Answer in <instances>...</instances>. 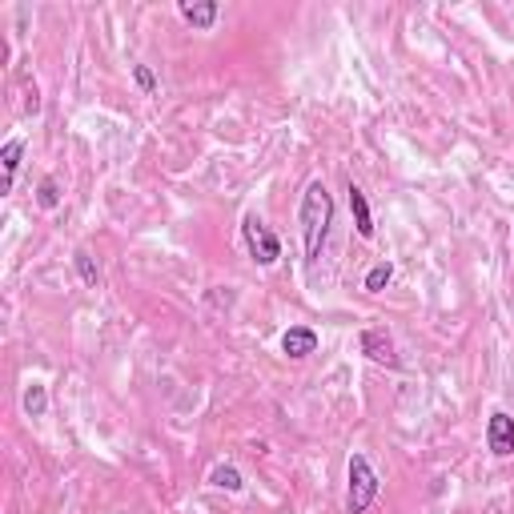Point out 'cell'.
<instances>
[{
    "label": "cell",
    "instance_id": "obj_7",
    "mask_svg": "<svg viewBox=\"0 0 514 514\" xmlns=\"http://www.w3.org/2000/svg\"><path fill=\"white\" fill-rule=\"evenodd\" d=\"M318 330H310V326H290L286 334H282V354L290 358V362H302V358H310V354H318Z\"/></svg>",
    "mask_w": 514,
    "mask_h": 514
},
{
    "label": "cell",
    "instance_id": "obj_14",
    "mask_svg": "<svg viewBox=\"0 0 514 514\" xmlns=\"http://www.w3.org/2000/svg\"><path fill=\"white\" fill-rule=\"evenodd\" d=\"M37 205H41V209H57V205H61V185H57V177H41V185H37Z\"/></svg>",
    "mask_w": 514,
    "mask_h": 514
},
{
    "label": "cell",
    "instance_id": "obj_3",
    "mask_svg": "<svg viewBox=\"0 0 514 514\" xmlns=\"http://www.w3.org/2000/svg\"><path fill=\"white\" fill-rule=\"evenodd\" d=\"M241 241H245V249H249V262L253 266H262V270H270L278 257H282V237L257 217V213H245L241 217Z\"/></svg>",
    "mask_w": 514,
    "mask_h": 514
},
{
    "label": "cell",
    "instance_id": "obj_11",
    "mask_svg": "<svg viewBox=\"0 0 514 514\" xmlns=\"http://www.w3.org/2000/svg\"><path fill=\"white\" fill-rule=\"evenodd\" d=\"M73 266H77V278H81L89 290L101 286V266H97V257H93L89 249H77V253H73Z\"/></svg>",
    "mask_w": 514,
    "mask_h": 514
},
{
    "label": "cell",
    "instance_id": "obj_5",
    "mask_svg": "<svg viewBox=\"0 0 514 514\" xmlns=\"http://www.w3.org/2000/svg\"><path fill=\"white\" fill-rule=\"evenodd\" d=\"M486 450L494 458H514V418L506 410H494L486 418Z\"/></svg>",
    "mask_w": 514,
    "mask_h": 514
},
{
    "label": "cell",
    "instance_id": "obj_2",
    "mask_svg": "<svg viewBox=\"0 0 514 514\" xmlns=\"http://www.w3.org/2000/svg\"><path fill=\"white\" fill-rule=\"evenodd\" d=\"M378 494H382V478H378L374 462L362 450L350 454V462H346V514H366L378 502Z\"/></svg>",
    "mask_w": 514,
    "mask_h": 514
},
{
    "label": "cell",
    "instance_id": "obj_8",
    "mask_svg": "<svg viewBox=\"0 0 514 514\" xmlns=\"http://www.w3.org/2000/svg\"><path fill=\"white\" fill-rule=\"evenodd\" d=\"M25 137H9L5 145H0V165H5V193H13L17 185V173H21V161H25Z\"/></svg>",
    "mask_w": 514,
    "mask_h": 514
},
{
    "label": "cell",
    "instance_id": "obj_9",
    "mask_svg": "<svg viewBox=\"0 0 514 514\" xmlns=\"http://www.w3.org/2000/svg\"><path fill=\"white\" fill-rule=\"evenodd\" d=\"M346 193H350V213H354L358 237H366V241H370V237H374V213H370V197H366V193H362L354 181H350V189H346Z\"/></svg>",
    "mask_w": 514,
    "mask_h": 514
},
{
    "label": "cell",
    "instance_id": "obj_10",
    "mask_svg": "<svg viewBox=\"0 0 514 514\" xmlns=\"http://www.w3.org/2000/svg\"><path fill=\"white\" fill-rule=\"evenodd\" d=\"M209 486L229 490V494H241V490H245V474H241L233 462H221V466L209 470Z\"/></svg>",
    "mask_w": 514,
    "mask_h": 514
},
{
    "label": "cell",
    "instance_id": "obj_4",
    "mask_svg": "<svg viewBox=\"0 0 514 514\" xmlns=\"http://www.w3.org/2000/svg\"><path fill=\"white\" fill-rule=\"evenodd\" d=\"M358 350H362L374 366H390V370H398V366H402V358H398V350H394V338H390L382 326L362 330V334H358Z\"/></svg>",
    "mask_w": 514,
    "mask_h": 514
},
{
    "label": "cell",
    "instance_id": "obj_12",
    "mask_svg": "<svg viewBox=\"0 0 514 514\" xmlns=\"http://www.w3.org/2000/svg\"><path fill=\"white\" fill-rule=\"evenodd\" d=\"M21 402H25V414L29 418H45L49 414V390H45V382H29Z\"/></svg>",
    "mask_w": 514,
    "mask_h": 514
},
{
    "label": "cell",
    "instance_id": "obj_13",
    "mask_svg": "<svg viewBox=\"0 0 514 514\" xmlns=\"http://www.w3.org/2000/svg\"><path fill=\"white\" fill-rule=\"evenodd\" d=\"M390 282H394V266L390 262H378V266H370V274H366L362 286H366V294H382Z\"/></svg>",
    "mask_w": 514,
    "mask_h": 514
},
{
    "label": "cell",
    "instance_id": "obj_1",
    "mask_svg": "<svg viewBox=\"0 0 514 514\" xmlns=\"http://www.w3.org/2000/svg\"><path fill=\"white\" fill-rule=\"evenodd\" d=\"M298 225H302V245H306V266H318V257L326 249L330 225H334V197L326 181H310L298 205Z\"/></svg>",
    "mask_w": 514,
    "mask_h": 514
},
{
    "label": "cell",
    "instance_id": "obj_15",
    "mask_svg": "<svg viewBox=\"0 0 514 514\" xmlns=\"http://www.w3.org/2000/svg\"><path fill=\"white\" fill-rule=\"evenodd\" d=\"M133 81H137V89H141L145 97H153V93L161 89V81H157V73H153L149 65H133Z\"/></svg>",
    "mask_w": 514,
    "mask_h": 514
},
{
    "label": "cell",
    "instance_id": "obj_6",
    "mask_svg": "<svg viewBox=\"0 0 514 514\" xmlns=\"http://www.w3.org/2000/svg\"><path fill=\"white\" fill-rule=\"evenodd\" d=\"M177 13L193 33H209L217 25V17H221V5L217 0H181Z\"/></svg>",
    "mask_w": 514,
    "mask_h": 514
}]
</instances>
